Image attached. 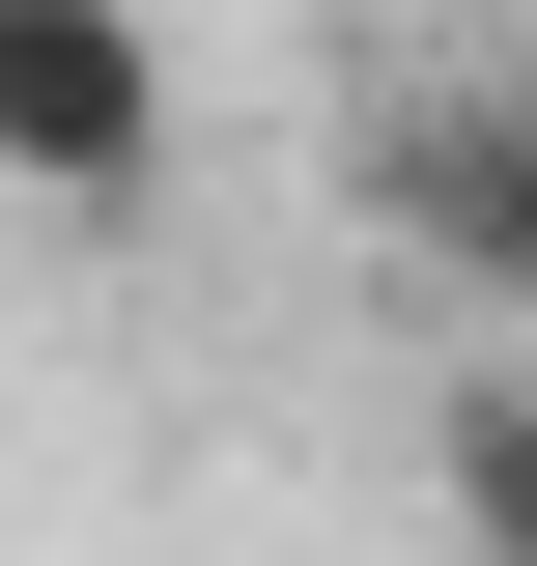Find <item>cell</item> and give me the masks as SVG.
Segmentation results:
<instances>
[{
    "mask_svg": "<svg viewBox=\"0 0 537 566\" xmlns=\"http://www.w3.org/2000/svg\"><path fill=\"white\" fill-rule=\"evenodd\" d=\"M368 227H397L453 312H537V85H509V57L397 85V114H368Z\"/></svg>",
    "mask_w": 537,
    "mask_h": 566,
    "instance_id": "1",
    "label": "cell"
},
{
    "mask_svg": "<svg viewBox=\"0 0 537 566\" xmlns=\"http://www.w3.org/2000/svg\"><path fill=\"white\" fill-rule=\"evenodd\" d=\"M0 170L29 199H141L170 170V29L141 0H0Z\"/></svg>",
    "mask_w": 537,
    "mask_h": 566,
    "instance_id": "2",
    "label": "cell"
},
{
    "mask_svg": "<svg viewBox=\"0 0 537 566\" xmlns=\"http://www.w3.org/2000/svg\"><path fill=\"white\" fill-rule=\"evenodd\" d=\"M424 482H453V538H481V566H537V368H453Z\"/></svg>",
    "mask_w": 537,
    "mask_h": 566,
    "instance_id": "3",
    "label": "cell"
}]
</instances>
